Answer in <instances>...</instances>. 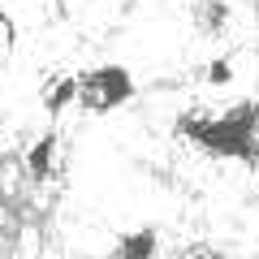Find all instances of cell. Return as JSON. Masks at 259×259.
<instances>
[{"instance_id":"cell-4","label":"cell","mask_w":259,"mask_h":259,"mask_svg":"<svg viewBox=\"0 0 259 259\" xmlns=\"http://www.w3.org/2000/svg\"><path fill=\"white\" fill-rule=\"evenodd\" d=\"M229 18H233L229 0H194L190 5V26L199 30L203 39L225 35V30H229Z\"/></svg>"},{"instance_id":"cell-2","label":"cell","mask_w":259,"mask_h":259,"mask_svg":"<svg viewBox=\"0 0 259 259\" xmlns=\"http://www.w3.org/2000/svg\"><path fill=\"white\" fill-rule=\"evenodd\" d=\"M134 95H139V82L121 61H104L78 74V108L91 117H108V112L125 108Z\"/></svg>"},{"instance_id":"cell-5","label":"cell","mask_w":259,"mask_h":259,"mask_svg":"<svg viewBox=\"0 0 259 259\" xmlns=\"http://www.w3.org/2000/svg\"><path fill=\"white\" fill-rule=\"evenodd\" d=\"M160 255V229L156 225H139V229H130L117 238L112 246V259H156Z\"/></svg>"},{"instance_id":"cell-3","label":"cell","mask_w":259,"mask_h":259,"mask_svg":"<svg viewBox=\"0 0 259 259\" xmlns=\"http://www.w3.org/2000/svg\"><path fill=\"white\" fill-rule=\"evenodd\" d=\"M56 156H61V130L48 125L44 134H39V139L26 147V156H22V168H26L30 182H48V177L56 173Z\"/></svg>"},{"instance_id":"cell-8","label":"cell","mask_w":259,"mask_h":259,"mask_svg":"<svg viewBox=\"0 0 259 259\" xmlns=\"http://www.w3.org/2000/svg\"><path fill=\"white\" fill-rule=\"evenodd\" d=\"M0 30H5V39H9V48H13V39H18V22H13V13L0 5Z\"/></svg>"},{"instance_id":"cell-6","label":"cell","mask_w":259,"mask_h":259,"mask_svg":"<svg viewBox=\"0 0 259 259\" xmlns=\"http://www.w3.org/2000/svg\"><path fill=\"white\" fill-rule=\"evenodd\" d=\"M69 104H78V74H65V78H56V82L44 91V112H48L52 121L61 117V112L69 108Z\"/></svg>"},{"instance_id":"cell-1","label":"cell","mask_w":259,"mask_h":259,"mask_svg":"<svg viewBox=\"0 0 259 259\" xmlns=\"http://www.w3.org/2000/svg\"><path fill=\"white\" fill-rule=\"evenodd\" d=\"M173 130L212 160L259 164V95H246L225 112H182Z\"/></svg>"},{"instance_id":"cell-7","label":"cell","mask_w":259,"mask_h":259,"mask_svg":"<svg viewBox=\"0 0 259 259\" xmlns=\"http://www.w3.org/2000/svg\"><path fill=\"white\" fill-rule=\"evenodd\" d=\"M203 78H207V87H229L233 82V61L229 56H212L203 65Z\"/></svg>"}]
</instances>
